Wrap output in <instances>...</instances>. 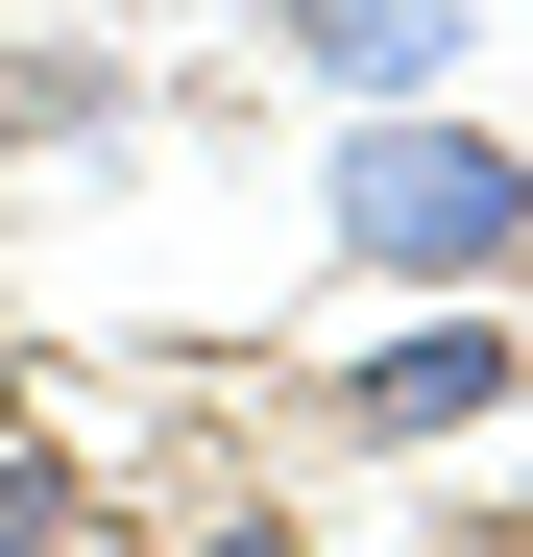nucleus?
<instances>
[{"label":"nucleus","mask_w":533,"mask_h":557,"mask_svg":"<svg viewBox=\"0 0 533 557\" xmlns=\"http://www.w3.org/2000/svg\"><path fill=\"white\" fill-rule=\"evenodd\" d=\"M339 243H364L388 292H461V267H509V243H533V170H509L485 122H436V98H388L364 146H339Z\"/></svg>","instance_id":"1"},{"label":"nucleus","mask_w":533,"mask_h":557,"mask_svg":"<svg viewBox=\"0 0 533 557\" xmlns=\"http://www.w3.org/2000/svg\"><path fill=\"white\" fill-rule=\"evenodd\" d=\"M266 25H292V73H339V98H436L461 0H266Z\"/></svg>","instance_id":"2"},{"label":"nucleus","mask_w":533,"mask_h":557,"mask_svg":"<svg viewBox=\"0 0 533 557\" xmlns=\"http://www.w3.org/2000/svg\"><path fill=\"white\" fill-rule=\"evenodd\" d=\"M339 412H364V436H461V412H509V339H485V315H436V339H388Z\"/></svg>","instance_id":"3"},{"label":"nucleus","mask_w":533,"mask_h":557,"mask_svg":"<svg viewBox=\"0 0 533 557\" xmlns=\"http://www.w3.org/2000/svg\"><path fill=\"white\" fill-rule=\"evenodd\" d=\"M0 557H73V460H0Z\"/></svg>","instance_id":"4"},{"label":"nucleus","mask_w":533,"mask_h":557,"mask_svg":"<svg viewBox=\"0 0 533 557\" xmlns=\"http://www.w3.org/2000/svg\"><path fill=\"white\" fill-rule=\"evenodd\" d=\"M195 557H292V533H266V509H219V533H195Z\"/></svg>","instance_id":"5"},{"label":"nucleus","mask_w":533,"mask_h":557,"mask_svg":"<svg viewBox=\"0 0 533 557\" xmlns=\"http://www.w3.org/2000/svg\"><path fill=\"white\" fill-rule=\"evenodd\" d=\"M0 436H25V363H0Z\"/></svg>","instance_id":"6"}]
</instances>
